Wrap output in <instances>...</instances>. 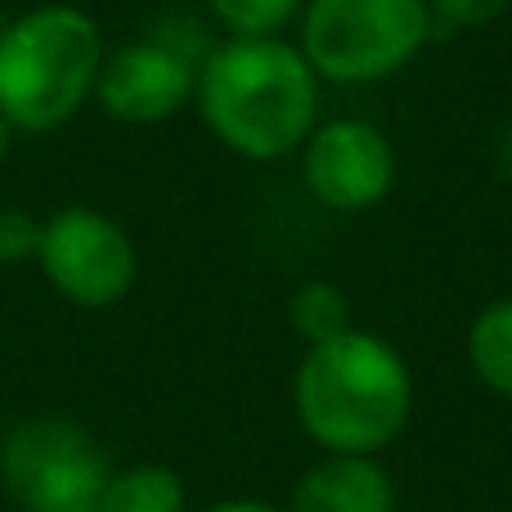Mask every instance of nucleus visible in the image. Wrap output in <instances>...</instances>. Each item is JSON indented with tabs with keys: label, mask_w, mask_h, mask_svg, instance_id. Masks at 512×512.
Segmentation results:
<instances>
[{
	"label": "nucleus",
	"mask_w": 512,
	"mask_h": 512,
	"mask_svg": "<svg viewBox=\"0 0 512 512\" xmlns=\"http://www.w3.org/2000/svg\"><path fill=\"white\" fill-rule=\"evenodd\" d=\"M99 512H189V495L180 472L162 463H135L108 477Z\"/></svg>",
	"instance_id": "11"
},
{
	"label": "nucleus",
	"mask_w": 512,
	"mask_h": 512,
	"mask_svg": "<svg viewBox=\"0 0 512 512\" xmlns=\"http://www.w3.org/2000/svg\"><path fill=\"white\" fill-rule=\"evenodd\" d=\"M283 512H396V490L378 459L324 454L306 472Z\"/></svg>",
	"instance_id": "9"
},
{
	"label": "nucleus",
	"mask_w": 512,
	"mask_h": 512,
	"mask_svg": "<svg viewBox=\"0 0 512 512\" xmlns=\"http://www.w3.org/2000/svg\"><path fill=\"white\" fill-rule=\"evenodd\" d=\"M288 319H292V328H297L301 342L315 346V342H328V337H337V333L351 328V306H346V297H342L337 283L310 279L292 292Z\"/></svg>",
	"instance_id": "13"
},
{
	"label": "nucleus",
	"mask_w": 512,
	"mask_h": 512,
	"mask_svg": "<svg viewBox=\"0 0 512 512\" xmlns=\"http://www.w3.org/2000/svg\"><path fill=\"white\" fill-rule=\"evenodd\" d=\"M301 185L324 212L364 216L387 203L396 185V144L369 117H333L306 135L297 153Z\"/></svg>",
	"instance_id": "7"
},
{
	"label": "nucleus",
	"mask_w": 512,
	"mask_h": 512,
	"mask_svg": "<svg viewBox=\"0 0 512 512\" xmlns=\"http://www.w3.org/2000/svg\"><path fill=\"white\" fill-rule=\"evenodd\" d=\"M319 86L324 81L288 36H225L198 59L194 108L212 140L234 158L283 162L297 158L319 126Z\"/></svg>",
	"instance_id": "1"
},
{
	"label": "nucleus",
	"mask_w": 512,
	"mask_h": 512,
	"mask_svg": "<svg viewBox=\"0 0 512 512\" xmlns=\"http://www.w3.org/2000/svg\"><path fill=\"white\" fill-rule=\"evenodd\" d=\"M36 265H41L45 283L81 310L117 306L140 279V252H135L126 225L81 203L45 216Z\"/></svg>",
	"instance_id": "6"
},
{
	"label": "nucleus",
	"mask_w": 512,
	"mask_h": 512,
	"mask_svg": "<svg viewBox=\"0 0 512 512\" xmlns=\"http://www.w3.org/2000/svg\"><path fill=\"white\" fill-rule=\"evenodd\" d=\"M9 144H14V126L5 122V113H0V158L9 153Z\"/></svg>",
	"instance_id": "17"
},
{
	"label": "nucleus",
	"mask_w": 512,
	"mask_h": 512,
	"mask_svg": "<svg viewBox=\"0 0 512 512\" xmlns=\"http://www.w3.org/2000/svg\"><path fill=\"white\" fill-rule=\"evenodd\" d=\"M463 351L481 387L499 400H512V297H499L477 310Z\"/></svg>",
	"instance_id": "10"
},
{
	"label": "nucleus",
	"mask_w": 512,
	"mask_h": 512,
	"mask_svg": "<svg viewBox=\"0 0 512 512\" xmlns=\"http://www.w3.org/2000/svg\"><path fill=\"white\" fill-rule=\"evenodd\" d=\"M41 230L45 221H36L23 207H0V265H23L36 261L41 252Z\"/></svg>",
	"instance_id": "14"
},
{
	"label": "nucleus",
	"mask_w": 512,
	"mask_h": 512,
	"mask_svg": "<svg viewBox=\"0 0 512 512\" xmlns=\"http://www.w3.org/2000/svg\"><path fill=\"white\" fill-rule=\"evenodd\" d=\"M5 27H9V14H5V5H0V32H5Z\"/></svg>",
	"instance_id": "18"
},
{
	"label": "nucleus",
	"mask_w": 512,
	"mask_h": 512,
	"mask_svg": "<svg viewBox=\"0 0 512 512\" xmlns=\"http://www.w3.org/2000/svg\"><path fill=\"white\" fill-rule=\"evenodd\" d=\"M198 59L167 36H140L104 54L95 104L122 126H158L194 104Z\"/></svg>",
	"instance_id": "8"
},
{
	"label": "nucleus",
	"mask_w": 512,
	"mask_h": 512,
	"mask_svg": "<svg viewBox=\"0 0 512 512\" xmlns=\"http://www.w3.org/2000/svg\"><path fill=\"white\" fill-rule=\"evenodd\" d=\"M292 409L324 454L378 459L414 418V373L387 337L351 324L306 346L292 373Z\"/></svg>",
	"instance_id": "2"
},
{
	"label": "nucleus",
	"mask_w": 512,
	"mask_h": 512,
	"mask_svg": "<svg viewBox=\"0 0 512 512\" xmlns=\"http://www.w3.org/2000/svg\"><path fill=\"white\" fill-rule=\"evenodd\" d=\"M512 0H427L436 32H472V27H490L495 18L508 14Z\"/></svg>",
	"instance_id": "15"
},
{
	"label": "nucleus",
	"mask_w": 512,
	"mask_h": 512,
	"mask_svg": "<svg viewBox=\"0 0 512 512\" xmlns=\"http://www.w3.org/2000/svg\"><path fill=\"white\" fill-rule=\"evenodd\" d=\"M212 23L234 41H261V36H283L297 27L306 0H207Z\"/></svg>",
	"instance_id": "12"
},
{
	"label": "nucleus",
	"mask_w": 512,
	"mask_h": 512,
	"mask_svg": "<svg viewBox=\"0 0 512 512\" xmlns=\"http://www.w3.org/2000/svg\"><path fill=\"white\" fill-rule=\"evenodd\" d=\"M436 36L427 0H306L297 50L328 86H382Z\"/></svg>",
	"instance_id": "4"
},
{
	"label": "nucleus",
	"mask_w": 512,
	"mask_h": 512,
	"mask_svg": "<svg viewBox=\"0 0 512 512\" xmlns=\"http://www.w3.org/2000/svg\"><path fill=\"white\" fill-rule=\"evenodd\" d=\"M104 32L81 5H36L0 32V113L14 135H54L95 99Z\"/></svg>",
	"instance_id": "3"
},
{
	"label": "nucleus",
	"mask_w": 512,
	"mask_h": 512,
	"mask_svg": "<svg viewBox=\"0 0 512 512\" xmlns=\"http://www.w3.org/2000/svg\"><path fill=\"white\" fill-rule=\"evenodd\" d=\"M113 477L104 445L63 414H32L0 445V481L23 512H99Z\"/></svg>",
	"instance_id": "5"
},
{
	"label": "nucleus",
	"mask_w": 512,
	"mask_h": 512,
	"mask_svg": "<svg viewBox=\"0 0 512 512\" xmlns=\"http://www.w3.org/2000/svg\"><path fill=\"white\" fill-rule=\"evenodd\" d=\"M203 512H283L274 504H261V499H221V504L203 508Z\"/></svg>",
	"instance_id": "16"
}]
</instances>
